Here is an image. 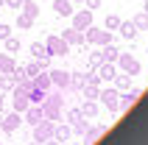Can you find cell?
I'll return each mask as SVG.
<instances>
[{
	"instance_id": "obj_18",
	"label": "cell",
	"mask_w": 148,
	"mask_h": 145,
	"mask_svg": "<svg viewBox=\"0 0 148 145\" xmlns=\"http://www.w3.org/2000/svg\"><path fill=\"white\" fill-rule=\"evenodd\" d=\"M53 11L59 17H73V0H53Z\"/></svg>"
},
{
	"instance_id": "obj_38",
	"label": "cell",
	"mask_w": 148,
	"mask_h": 145,
	"mask_svg": "<svg viewBox=\"0 0 148 145\" xmlns=\"http://www.w3.org/2000/svg\"><path fill=\"white\" fill-rule=\"evenodd\" d=\"M101 3H103V0H84V6L90 8V11H95V8H101Z\"/></svg>"
},
{
	"instance_id": "obj_11",
	"label": "cell",
	"mask_w": 148,
	"mask_h": 145,
	"mask_svg": "<svg viewBox=\"0 0 148 145\" xmlns=\"http://www.w3.org/2000/svg\"><path fill=\"white\" fill-rule=\"evenodd\" d=\"M48 75H50V84L56 89H70V72L67 70H48Z\"/></svg>"
},
{
	"instance_id": "obj_34",
	"label": "cell",
	"mask_w": 148,
	"mask_h": 145,
	"mask_svg": "<svg viewBox=\"0 0 148 145\" xmlns=\"http://www.w3.org/2000/svg\"><path fill=\"white\" fill-rule=\"evenodd\" d=\"M103 28H106V31H117V28H120V17H117V14H109L106 23H103Z\"/></svg>"
},
{
	"instance_id": "obj_39",
	"label": "cell",
	"mask_w": 148,
	"mask_h": 145,
	"mask_svg": "<svg viewBox=\"0 0 148 145\" xmlns=\"http://www.w3.org/2000/svg\"><path fill=\"white\" fill-rule=\"evenodd\" d=\"M23 3H25V0H6V6H8V8H17V11L23 8Z\"/></svg>"
},
{
	"instance_id": "obj_47",
	"label": "cell",
	"mask_w": 148,
	"mask_h": 145,
	"mask_svg": "<svg viewBox=\"0 0 148 145\" xmlns=\"http://www.w3.org/2000/svg\"><path fill=\"white\" fill-rule=\"evenodd\" d=\"M42 3H45V0H42Z\"/></svg>"
},
{
	"instance_id": "obj_17",
	"label": "cell",
	"mask_w": 148,
	"mask_h": 145,
	"mask_svg": "<svg viewBox=\"0 0 148 145\" xmlns=\"http://www.w3.org/2000/svg\"><path fill=\"white\" fill-rule=\"evenodd\" d=\"M117 34L123 36V39H129V42H134V36H137V28H134V23L132 20H120V28H117Z\"/></svg>"
},
{
	"instance_id": "obj_3",
	"label": "cell",
	"mask_w": 148,
	"mask_h": 145,
	"mask_svg": "<svg viewBox=\"0 0 148 145\" xmlns=\"http://www.w3.org/2000/svg\"><path fill=\"white\" fill-rule=\"evenodd\" d=\"M115 64H117V70H120V72H129V75H140V72H143V64L132 56V53H120Z\"/></svg>"
},
{
	"instance_id": "obj_26",
	"label": "cell",
	"mask_w": 148,
	"mask_h": 145,
	"mask_svg": "<svg viewBox=\"0 0 148 145\" xmlns=\"http://www.w3.org/2000/svg\"><path fill=\"white\" fill-rule=\"evenodd\" d=\"M34 28V17H28V14H17V31H31Z\"/></svg>"
},
{
	"instance_id": "obj_27",
	"label": "cell",
	"mask_w": 148,
	"mask_h": 145,
	"mask_svg": "<svg viewBox=\"0 0 148 145\" xmlns=\"http://www.w3.org/2000/svg\"><path fill=\"white\" fill-rule=\"evenodd\" d=\"M20 11L36 20V17H39V3H36V0H25V3H23V8H20Z\"/></svg>"
},
{
	"instance_id": "obj_14",
	"label": "cell",
	"mask_w": 148,
	"mask_h": 145,
	"mask_svg": "<svg viewBox=\"0 0 148 145\" xmlns=\"http://www.w3.org/2000/svg\"><path fill=\"white\" fill-rule=\"evenodd\" d=\"M62 39L73 48V45H78V48H87V42H84V31H78V28H67L64 34H62Z\"/></svg>"
},
{
	"instance_id": "obj_32",
	"label": "cell",
	"mask_w": 148,
	"mask_h": 145,
	"mask_svg": "<svg viewBox=\"0 0 148 145\" xmlns=\"http://www.w3.org/2000/svg\"><path fill=\"white\" fill-rule=\"evenodd\" d=\"M101 62H103V59H101V50H92V53H87V70H98Z\"/></svg>"
},
{
	"instance_id": "obj_15",
	"label": "cell",
	"mask_w": 148,
	"mask_h": 145,
	"mask_svg": "<svg viewBox=\"0 0 148 145\" xmlns=\"http://www.w3.org/2000/svg\"><path fill=\"white\" fill-rule=\"evenodd\" d=\"M95 72H98V78H101V81H109V84H112V78L117 75V64H112V62H101Z\"/></svg>"
},
{
	"instance_id": "obj_23",
	"label": "cell",
	"mask_w": 148,
	"mask_h": 145,
	"mask_svg": "<svg viewBox=\"0 0 148 145\" xmlns=\"http://www.w3.org/2000/svg\"><path fill=\"white\" fill-rule=\"evenodd\" d=\"M31 81H34V87H36V89H45V92H48V89L53 87V84H50V75H48V70H42L39 75H34Z\"/></svg>"
},
{
	"instance_id": "obj_13",
	"label": "cell",
	"mask_w": 148,
	"mask_h": 145,
	"mask_svg": "<svg viewBox=\"0 0 148 145\" xmlns=\"http://www.w3.org/2000/svg\"><path fill=\"white\" fill-rule=\"evenodd\" d=\"M42 117H45V114H42V103H31L23 112V123H28V126H36Z\"/></svg>"
},
{
	"instance_id": "obj_24",
	"label": "cell",
	"mask_w": 148,
	"mask_h": 145,
	"mask_svg": "<svg viewBox=\"0 0 148 145\" xmlns=\"http://www.w3.org/2000/svg\"><path fill=\"white\" fill-rule=\"evenodd\" d=\"M14 87H17V81L11 78V72H0V92L6 95V92H11Z\"/></svg>"
},
{
	"instance_id": "obj_6",
	"label": "cell",
	"mask_w": 148,
	"mask_h": 145,
	"mask_svg": "<svg viewBox=\"0 0 148 145\" xmlns=\"http://www.w3.org/2000/svg\"><path fill=\"white\" fill-rule=\"evenodd\" d=\"M117 98H120V92H117L115 87H101V92H98V103H103L109 112L115 114V112H117Z\"/></svg>"
},
{
	"instance_id": "obj_21",
	"label": "cell",
	"mask_w": 148,
	"mask_h": 145,
	"mask_svg": "<svg viewBox=\"0 0 148 145\" xmlns=\"http://www.w3.org/2000/svg\"><path fill=\"white\" fill-rule=\"evenodd\" d=\"M106 134V126H90V131L84 134V145H92L95 140H101Z\"/></svg>"
},
{
	"instance_id": "obj_37",
	"label": "cell",
	"mask_w": 148,
	"mask_h": 145,
	"mask_svg": "<svg viewBox=\"0 0 148 145\" xmlns=\"http://www.w3.org/2000/svg\"><path fill=\"white\" fill-rule=\"evenodd\" d=\"M11 34H14V28H11V25H6V23H0V42H6L8 36H11Z\"/></svg>"
},
{
	"instance_id": "obj_12",
	"label": "cell",
	"mask_w": 148,
	"mask_h": 145,
	"mask_svg": "<svg viewBox=\"0 0 148 145\" xmlns=\"http://www.w3.org/2000/svg\"><path fill=\"white\" fill-rule=\"evenodd\" d=\"M90 25H92V11H90V8L73 11V28H78V31H87Z\"/></svg>"
},
{
	"instance_id": "obj_5",
	"label": "cell",
	"mask_w": 148,
	"mask_h": 145,
	"mask_svg": "<svg viewBox=\"0 0 148 145\" xmlns=\"http://www.w3.org/2000/svg\"><path fill=\"white\" fill-rule=\"evenodd\" d=\"M53 126H56L53 120H45V117H42V120L34 126V134H31V137L36 140V142H42V145H45L48 140H53Z\"/></svg>"
},
{
	"instance_id": "obj_10",
	"label": "cell",
	"mask_w": 148,
	"mask_h": 145,
	"mask_svg": "<svg viewBox=\"0 0 148 145\" xmlns=\"http://www.w3.org/2000/svg\"><path fill=\"white\" fill-rule=\"evenodd\" d=\"M28 106H31V101H28V92H23L20 87H14V89H11V109L23 114Z\"/></svg>"
},
{
	"instance_id": "obj_44",
	"label": "cell",
	"mask_w": 148,
	"mask_h": 145,
	"mask_svg": "<svg viewBox=\"0 0 148 145\" xmlns=\"http://www.w3.org/2000/svg\"><path fill=\"white\" fill-rule=\"evenodd\" d=\"M3 6H6V0H0V8H3Z\"/></svg>"
},
{
	"instance_id": "obj_2",
	"label": "cell",
	"mask_w": 148,
	"mask_h": 145,
	"mask_svg": "<svg viewBox=\"0 0 148 145\" xmlns=\"http://www.w3.org/2000/svg\"><path fill=\"white\" fill-rule=\"evenodd\" d=\"M84 42L92 45V48H103L109 42H115V31H106V28H98V25L92 23L87 31H84Z\"/></svg>"
},
{
	"instance_id": "obj_40",
	"label": "cell",
	"mask_w": 148,
	"mask_h": 145,
	"mask_svg": "<svg viewBox=\"0 0 148 145\" xmlns=\"http://www.w3.org/2000/svg\"><path fill=\"white\" fill-rule=\"evenodd\" d=\"M45 145H67V142H62V140H48Z\"/></svg>"
},
{
	"instance_id": "obj_25",
	"label": "cell",
	"mask_w": 148,
	"mask_h": 145,
	"mask_svg": "<svg viewBox=\"0 0 148 145\" xmlns=\"http://www.w3.org/2000/svg\"><path fill=\"white\" fill-rule=\"evenodd\" d=\"M98 92H101V84H84V89H81L84 101H98Z\"/></svg>"
},
{
	"instance_id": "obj_41",
	"label": "cell",
	"mask_w": 148,
	"mask_h": 145,
	"mask_svg": "<svg viewBox=\"0 0 148 145\" xmlns=\"http://www.w3.org/2000/svg\"><path fill=\"white\" fill-rule=\"evenodd\" d=\"M3 106H6V98H3V92H0V112H3Z\"/></svg>"
},
{
	"instance_id": "obj_48",
	"label": "cell",
	"mask_w": 148,
	"mask_h": 145,
	"mask_svg": "<svg viewBox=\"0 0 148 145\" xmlns=\"http://www.w3.org/2000/svg\"><path fill=\"white\" fill-rule=\"evenodd\" d=\"M0 145H3V142H0Z\"/></svg>"
},
{
	"instance_id": "obj_19",
	"label": "cell",
	"mask_w": 148,
	"mask_h": 145,
	"mask_svg": "<svg viewBox=\"0 0 148 145\" xmlns=\"http://www.w3.org/2000/svg\"><path fill=\"white\" fill-rule=\"evenodd\" d=\"M98 50H101V59H103V62H112V64H115L117 56H120V50L115 48V42H109V45H103V48H98Z\"/></svg>"
},
{
	"instance_id": "obj_1",
	"label": "cell",
	"mask_w": 148,
	"mask_h": 145,
	"mask_svg": "<svg viewBox=\"0 0 148 145\" xmlns=\"http://www.w3.org/2000/svg\"><path fill=\"white\" fill-rule=\"evenodd\" d=\"M42 114H45V120H53V123L64 117V89H56V87L48 89V95L42 101Z\"/></svg>"
},
{
	"instance_id": "obj_31",
	"label": "cell",
	"mask_w": 148,
	"mask_h": 145,
	"mask_svg": "<svg viewBox=\"0 0 148 145\" xmlns=\"http://www.w3.org/2000/svg\"><path fill=\"white\" fill-rule=\"evenodd\" d=\"M132 23H134V28H137V31H148V14H145V11L134 14V17H132Z\"/></svg>"
},
{
	"instance_id": "obj_46",
	"label": "cell",
	"mask_w": 148,
	"mask_h": 145,
	"mask_svg": "<svg viewBox=\"0 0 148 145\" xmlns=\"http://www.w3.org/2000/svg\"><path fill=\"white\" fill-rule=\"evenodd\" d=\"M73 3H84V0H73Z\"/></svg>"
},
{
	"instance_id": "obj_36",
	"label": "cell",
	"mask_w": 148,
	"mask_h": 145,
	"mask_svg": "<svg viewBox=\"0 0 148 145\" xmlns=\"http://www.w3.org/2000/svg\"><path fill=\"white\" fill-rule=\"evenodd\" d=\"M64 117H67V123H70V126H73L75 120H81L84 114H81V109H78V106H75V109H67V114H64Z\"/></svg>"
},
{
	"instance_id": "obj_42",
	"label": "cell",
	"mask_w": 148,
	"mask_h": 145,
	"mask_svg": "<svg viewBox=\"0 0 148 145\" xmlns=\"http://www.w3.org/2000/svg\"><path fill=\"white\" fill-rule=\"evenodd\" d=\"M143 11H145V14H148V0H145V3H143Z\"/></svg>"
},
{
	"instance_id": "obj_35",
	"label": "cell",
	"mask_w": 148,
	"mask_h": 145,
	"mask_svg": "<svg viewBox=\"0 0 148 145\" xmlns=\"http://www.w3.org/2000/svg\"><path fill=\"white\" fill-rule=\"evenodd\" d=\"M17 50H20V39L11 34V36L6 39V53H17Z\"/></svg>"
},
{
	"instance_id": "obj_43",
	"label": "cell",
	"mask_w": 148,
	"mask_h": 145,
	"mask_svg": "<svg viewBox=\"0 0 148 145\" xmlns=\"http://www.w3.org/2000/svg\"><path fill=\"white\" fill-rule=\"evenodd\" d=\"M28 145H42V142H36V140H34V142H28Z\"/></svg>"
},
{
	"instance_id": "obj_9",
	"label": "cell",
	"mask_w": 148,
	"mask_h": 145,
	"mask_svg": "<svg viewBox=\"0 0 148 145\" xmlns=\"http://www.w3.org/2000/svg\"><path fill=\"white\" fill-rule=\"evenodd\" d=\"M31 56H34V62H39V67L42 70H48L50 67V53L48 50H45V45H42V42H31Z\"/></svg>"
},
{
	"instance_id": "obj_45",
	"label": "cell",
	"mask_w": 148,
	"mask_h": 145,
	"mask_svg": "<svg viewBox=\"0 0 148 145\" xmlns=\"http://www.w3.org/2000/svg\"><path fill=\"white\" fill-rule=\"evenodd\" d=\"M0 123H3V112H0Z\"/></svg>"
},
{
	"instance_id": "obj_7",
	"label": "cell",
	"mask_w": 148,
	"mask_h": 145,
	"mask_svg": "<svg viewBox=\"0 0 148 145\" xmlns=\"http://www.w3.org/2000/svg\"><path fill=\"white\" fill-rule=\"evenodd\" d=\"M140 95H143V89H137V87H129L123 92V95L117 98V112H129L137 101H140Z\"/></svg>"
},
{
	"instance_id": "obj_4",
	"label": "cell",
	"mask_w": 148,
	"mask_h": 145,
	"mask_svg": "<svg viewBox=\"0 0 148 145\" xmlns=\"http://www.w3.org/2000/svg\"><path fill=\"white\" fill-rule=\"evenodd\" d=\"M45 50H48L50 56H67V53H70V45H67L59 34H53V36L45 39Z\"/></svg>"
},
{
	"instance_id": "obj_20",
	"label": "cell",
	"mask_w": 148,
	"mask_h": 145,
	"mask_svg": "<svg viewBox=\"0 0 148 145\" xmlns=\"http://www.w3.org/2000/svg\"><path fill=\"white\" fill-rule=\"evenodd\" d=\"M112 84H115V89H117V92H126V89L132 87V75H129V72H120V70H117V75L112 78Z\"/></svg>"
},
{
	"instance_id": "obj_8",
	"label": "cell",
	"mask_w": 148,
	"mask_h": 145,
	"mask_svg": "<svg viewBox=\"0 0 148 145\" xmlns=\"http://www.w3.org/2000/svg\"><path fill=\"white\" fill-rule=\"evenodd\" d=\"M20 126H23V114L11 109L8 114H3V123H0V131H6V134H14V131L20 129Z\"/></svg>"
},
{
	"instance_id": "obj_29",
	"label": "cell",
	"mask_w": 148,
	"mask_h": 145,
	"mask_svg": "<svg viewBox=\"0 0 148 145\" xmlns=\"http://www.w3.org/2000/svg\"><path fill=\"white\" fill-rule=\"evenodd\" d=\"M90 117H81V120H75L73 123V134H78V137H84V134H87V131H90Z\"/></svg>"
},
{
	"instance_id": "obj_16",
	"label": "cell",
	"mask_w": 148,
	"mask_h": 145,
	"mask_svg": "<svg viewBox=\"0 0 148 145\" xmlns=\"http://www.w3.org/2000/svg\"><path fill=\"white\" fill-rule=\"evenodd\" d=\"M70 137H73V126H70V123H62V120H59L56 126H53V140L70 142Z\"/></svg>"
},
{
	"instance_id": "obj_22",
	"label": "cell",
	"mask_w": 148,
	"mask_h": 145,
	"mask_svg": "<svg viewBox=\"0 0 148 145\" xmlns=\"http://www.w3.org/2000/svg\"><path fill=\"white\" fill-rule=\"evenodd\" d=\"M78 109H81V114H84V117H90V120L98 117V101H84Z\"/></svg>"
},
{
	"instance_id": "obj_33",
	"label": "cell",
	"mask_w": 148,
	"mask_h": 145,
	"mask_svg": "<svg viewBox=\"0 0 148 145\" xmlns=\"http://www.w3.org/2000/svg\"><path fill=\"white\" fill-rule=\"evenodd\" d=\"M23 67H25V78H34V75H39V72H42L39 62H28V64H23Z\"/></svg>"
},
{
	"instance_id": "obj_30",
	"label": "cell",
	"mask_w": 148,
	"mask_h": 145,
	"mask_svg": "<svg viewBox=\"0 0 148 145\" xmlns=\"http://www.w3.org/2000/svg\"><path fill=\"white\" fill-rule=\"evenodd\" d=\"M70 89L73 92H81L84 89V72H70Z\"/></svg>"
},
{
	"instance_id": "obj_28",
	"label": "cell",
	"mask_w": 148,
	"mask_h": 145,
	"mask_svg": "<svg viewBox=\"0 0 148 145\" xmlns=\"http://www.w3.org/2000/svg\"><path fill=\"white\" fill-rule=\"evenodd\" d=\"M14 56H11V53H0V72H11L14 70Z\"/></svg>"
}]
</instances>
